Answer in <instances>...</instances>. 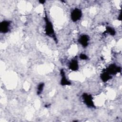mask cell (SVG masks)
<instances>
[{
  "instance_id": "obj_1",
  "label": "cell",
  "mask_w": 122,
  "mask_h": 122,
  "mask_svg": "<svg viewBox=\"0 0 122 122\" xmlns=\"http://www.w3.org/2000/svg\"><path fill=\"white\" fill-rule=\"evenodd\" d=\"M44 20L45 21V31L46 34L51 37H52L53 39H54V41L57 42V39L54 31L53 25L50 20H49L46 14H45Z\"/></svg>"
},
{
  "instance_id": "obj_2",
  "label": "cell",
  "mask_w": 122,
  "mask_h": 122,
  "mask_svg": "<svg viewBox=\"0 0 122 122\" xmlns=\"http://www.w3.org/2000/svg\"><path fill=\"white\" fill-rule=\"evenodd\" d=\"M82 98L84 103L88 107L95 108V105L93 102L92 96L86 93H84L82 95Z\"/></svg>"
},
{
  "instance_id": "obj_3",
  "label": "cell",
  "mask_w": 122,
  "mask_h": 122,
  "mask_svg": "<svg viewBox=\"0 0 122 122\" xmlns=\"http://www.w3.org/2000/svg\"><path fill=\"white\" fill-rule=\"evenodd\" d=\"M82 12L80 9L75 8L71 12V20L73 22H76L79 20L81 17Z\"/></svg>"
},
{
  "instance_id": "obj_4",
  "label": "cell",
  "mask_w": 122,
  "mask_h": 122,
  "mask_svg": "<svg viewBox=\"0 0 122 122\" xmlns=\"http://www.w3.org/2000/svg\"><path fill=\"white\" fill-rule=\"evenodd\" d=\"M106 72L111 74H114L121 71V68L115 64L110 65L105 71Z\"/></svg>"
},
{
  "instance_id": "obj_5",
  "label": "cell",
  "mask_w": 122,
  "mask_h": 122,
  "mask_svg": "<svg viewBox=\"0 0 122 122\" xmlns=\"http://www.w3.org/2000/svg\"><path fill=\"white\" fill-rule=\"evenodd\" d=\"M10 22L7 20H4L0 24V31L1 32L5 33L9 31Z\"/></svg>"
},
{
  "instance_id": "obj_6",
  "label": "cell",
  "mask_w": 122,
  "mask_h": 122,
  "mask_svg": "<svg viewBox=\"0 0 122 122\" xmlns=\"http://www.w3.org/2000/svg\"><path fill=\"white\" fill-rule=\"evenodd\" d=\"M89 41V36L85 34L82 35L78 40L79 42L84 48H85L88 46Z\"/></svg>"
},
{
  "instance_id": "obj_7",
  "label": "cell",
  "mask_w": 122,
  "mask_h": 122,
  "mask_svg": "<svg viewBox=\"0 0 122 122\" xmlns=\"http://www.w3.org/2000/svg\"><path fill=\"white\" fill-rule=\"evenodd\" d=\"M61 85H69L71 84V82L67 79L65 76L64 71L63 69H61Z\"/></svg>"
},
{
  "instance_id": "obj_8",
  "label": "cell",
  "mask_w": 122,
  "mask_h": 122,
  "mask_svg": "<svg viewBox=\"0 0 122 122\" xmlns=\"http://www.w3.org/2000/svg\"><path fill=\"white\" fill-rule=\"evenodd\" d=\"M69 68L73 71H77L79 68L78 61L77 60H72L69 64Z\"/></svg>"
},
{
  "instance_id": "obj_9",
  "label": "cell",
  "mask_w": 122,
  "mask_h": 122,
  "mask_svg": "<svg viewBox=\"0 0 122 122\" xmlns=\"http://www.w3.org/2000/svg\"><path fill=\"white\" fill-rule=\"evenodd\" d=\"M100 77H101V79L103 82L107 81L110 80L112 78V77L111 76V75L108 73H107V72H106L105 71L103 72L101 74Z\"/></svg>"
},
{
  "instance_id": "obj_10",
  "label": "cell",
  "mask_w": 122,
  "mask_h": 122,
  "mask_svg": "<svg viewBox=\"0 0 122 122\" xmlns=\"http://www.w3.org/2000/svg\"><path fill=\"white\" fill-rule=\"evenodd\" d=\"M44 86V83L41 82L39 84L37 87V93L38 95H40V94H41V93L42 92L43 90Z\"/></svg>"
},
{
  "instance_id": "obj_11",
  "label": "cell",
  "mask_w": 122,
  "mask_h": 122,
  "mask_svg": "<svg viewBox=\"0 0 122 122\" xmlns=\"http://www.w3.org/2000/svg\"><path fill=\"white\" fill-rule=\"evenodd\" d=\"M106 32L109 33L111 35H114L115 34V30L110 27H107L106 28Z\"/></svg>"
},
{
  "instance_id": "obj_12",
  "label": "cell",
  "mask_w": 122,
  "mask_h": 122,
  "mask_svg": "<svg viewBox=\"0 0 122 122\" xmlns=\"http://www.w3.org/2000/svg\"><path fill=\"white\" fill-rule=\"evenodd\" d=\"M80 58L81 60H86L88 58V57L85 54L82 53V54H81L80 55Z\"/></svg>"
},
{
  "instance_id": "obj_13",
  "label": "cell",
  "mask_w": 122,
  "mask_h": 122,
  "mask_svg": "<svg viewBox=\"0 0 122 122\" xmlns=\"http://www.w3.org/2000/svg\"><path fill=\"white\" fill-rule=\"evenodd\" d=\"M39 2H40L41 4H43V3L45 2V1H44V0H43V1L42 0V1H41H41H39Z\"/></svg>"
}]
</instances>
